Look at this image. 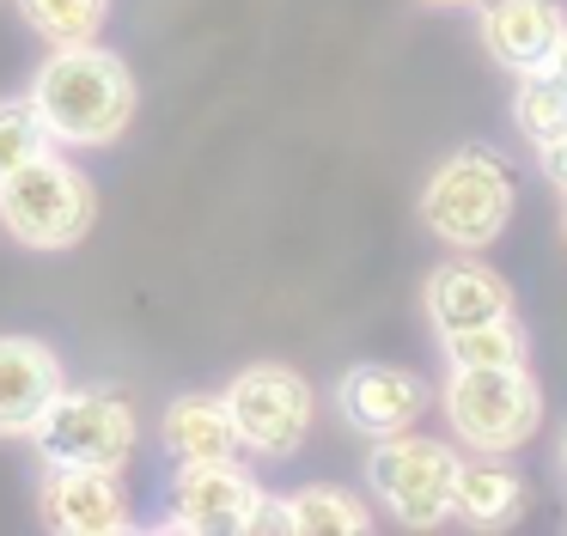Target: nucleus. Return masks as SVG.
<instances>
[{"label": "nucleus", "mask_w": 567, "mask_h": 536, "mask_svg": "<svg viewBox=\"0 0 567 536\" xmlns=\"http://www.w3.org/2000/svg\"><path fill=\"white\" fill-rule=\"evenodd\" d=\"M445 360L452 365H525V329L513 317L457 329V336H445Z\"/></svg>", "instance_id": "6ab92c4d"}, {"label": "nucleus", "mask_w": 567, "mask_h": 536, "mask_svg": "<svg viewBox=\"0 0 567 536\" xmlns=\"http://www.w3.org/2000/svg\"><path fill=\"white\" fill-rule=\"evenodd\" d=\"M159 439L177 463L238 457V426H233V414H226V396H177L159 421Z\"/></svg>", "instance_id": "4468645a"}, {"label": "nucleus", "mask_w": 567, "mask_h": 536, "mask_svg": "<svg viewBox=\"0 0 567 536\" xmlns=\"http://www.w3.org/2000/svg\"><path fill=\"white\" fill-rule=\"evenodd\" d=\"M427 402H433L427 378L403 372V365H384V360L348 365L342 384H336V409H342V421L354 426V433H367V439L403 433Z\"/></svg>", "instance_id": "1a4fd4ad"}, {"label": "nucleus", "mask_w": 567, "mask_h": 536, "mask_svg": "<svg viewBox=\"0 0 567 536\" xmlns=\"http://www.w3.org/2000/svg\"><path fill=\"white\" fill-rule=\"evenodd\" d=\"M561 238H567V214H561Z\"/></svg>", "instance_id": "393cba45"}, {"label": "nucleus", "mask_w": 567, "mask_h": 536, "mask_svg": "<svg viewBox=\"0 0 567 536\" xmlns=\"http://www.w3.org/2000/svg\"><path fill=\"white\" fill-rule=\"evenodd\" d=\"M518 482L513 463H501V451H482V457H457V487H452V512L464 524H506L518 512Z\"/></svg>", "instance_id": "2eb2a0df"}, {"label": "nucleus", "mask_w": 567, "mask_h": 536, "mask_svg": "<svg viewBox=\"0 0 567 536\" xmlns=\"http://www.w3.org/2000/svg\"><path fill=\"white\" fill-rule=\"evenodd\" d=\"M482 7V43L501 68L537 73L555 61V43L567 31L561 0H476Z\"/></svg>", "instance_id": "9b49d317"}, {"label": "nucleus", "mask_w": 567, "mask_h": 536, "mask_svg": "<svg viewBox=\"0 0 567 536\" xmlns=\"http://www.w3.org/2000/svg\"><path fill=\"white\" fill-rule=\"evenodd\" d=\"M561 470H567V433H561Z\"/></svg>", "instance_id": "b1692460"}, {"label": "nucleus", "mask_w": 567, "mask_h": 536, "mask_svg": "<svg viewBox=\"0 0 567 536\" xmlns=\"http://www.w3.org/2000/svg\"><path fill=\"white\" fill-rule=\"evenodd\" d=\"M543 171H549V183L567 195V141H555V146H543Z\"/></svg>", "instance_id": "412c9836"}, {"label": "nucleus", "mask_w": 567, "mask_h": 536, "mask_svg": "<svg viewBox=\"0 0 567 536\" xmlns=\"http://www.w3.org/2000/svg\"><path fill=\"white\" fill-rule=\"evenodd\" d=\"M262 506V487L257 475H245L233 457L220 463H184L172 487V518L165 530H214V536H233V530H250Z\"/></svg>", "instance_id": "6e6552de"}, {"label": "nucleus", "mask_w": 567, "mask_h": 536, "mask_svg": "<svg viewBox=\"0 0 567 536\" xmlns=\"http://www.w3.org/2000/svg\"><path fill=\"white\" fill-rule=\"evenodd\" d=\"M38 153H50V134H43L31 97H7V104H0V177H13V171L31 165Z\"/></svg>", "instance_id": "aec40b11"}, {"label": "nucleus", "mask_w": 567, "mask_h": 536, "mask_svg": "<svg viewBox=\"0 0 567 536\" xmlns=\"http://www.w3.org/2000/svg\"><path fill=\"white\" fill-rule=\"evenodd\" d=\"M427 7H476V0H427Z\"/></svg>", "instance_id": "5701e85b"}, {"label": "nucleus", "mask_w": 567, "mask_h": 536, "mask_svg": "<svg viewBox=\"0 0 567 536\" xmlns=\"http://www.w3.org/2000/svg\"><path fill=\"white\" fill-rule=\"evenodd\" d=\"M31 110L50 146H111L135 122V73L99 43H68L38 68Z\"/></svg>", "instance_id": "f257e3e1"}, {"label": "nucleus", "mask_w": 567, "mask_h": 536, "mask_svg": "<svg viewBox=\"0 0 567 536\" xmlns=\"http://www.w3.org/2000/svg\"><path fill=\"white\" fill-rule=\"evenodd\" d=\"M513 202H518V177L494 146H464L452 153L440 171L427 177L421 189V219L440 244L452 250H482L506 231L513 219Z\"/></svg>", "instance_id": "f03ea898"}, {"label": "nucleus", "mask_w": 567, "mask_h": 536, "mask_svg": "<svg viewBox=\"0 0 567 536\" xmlns=\"http://www.w3.org/2000/svg\"><path fill=\"white\" fill-rule=\"evenodd\" d=\"M427 317H433L440 336H457V329L513 317V292H506V280L482 262H445L427 275Z\"/></svg>", "instance_id": "ddd939ff"}, {"label": "nucleus", "mask_w": 567, "mask_h": 536, "mask_svg": "<svg viewBox=\"0 0 567 536\" xmlns=\"http://www.w3.org/2000/svg\"><path fill=\"white\" fill-rule=\"evenodd\" d=\"M513 116H518V134H525L537 153H543V146H555V141H567V80L555 68L518 73Z\"/></svg>", "instance_id": "dca6fc26"}, {"label": "nucleus", "mask_w": 567, "mask_h": 536, "mask_svg": "<svg viewBox=\"0 0 567 536\" xmlns=\"http://www.w3.org/2000/svg\"><path fill=\"white\" fill-rule=\"evenodd\" d=\"M226 414L238 426V445L281 457L311 433V384L293 365H245L226 384Z\"/></svg>", "instance_id": "0eeeda50"}, {"label": "nucleus", "mask_w": 567, "mask_h": 536, "mask_svg": "<svg viewBox=\"0 0 567 536\" xmlns=\"http://www.w3.org/2000/svg\"><path fill=\"white\" fill-rule=\"evenodd\" d=\"M287 518H293V530L306 536H342V530H372V518L354 506V494L348 487H299L293 499H287Z\"/></svg>", "instance_id": "a211bd4d"}, {"label": "nucleus", "mask_w": 567, "mask_h": 536, "mask_svg": "<svg viewBox=\"0 0 567 536\" xmlns=\"http://www.w3.org/2000/svg\"><path fill=\"white\" fill-rule=\"evenodd\" d=\"M367 482H372V494L391 506L396 524H409V530H433V524L452 518L457 451L403 426V433H384L379 445H372Z\"/></svg>", "instance_id": "39448f33"}, {"label": "nucleus", "mask_w": 567, "mask_h": 536, "mask_svg": "<svg viewBox=\"0 0 567 536\" xmlns=\"http://www.w3.org/2000/svg\"><path fill=\"white\" fill-rule=\"evenodd\" d=\"M92 214H99V195H92L86 171H74L55 153H38L13 177H0V226L31 250L80 244L92 231Z\"/></svg>", "instance_id": "7ed1b4c3"}, {"label": "nucleus", "mask_w": 567, "mask_h": 536, "mask_svg": "<svg viewBox=\"0 0 567 536\" xmlns=\"http://www.w3.org/2000/svg\"><path fill=\"white\" fill-rule=\"evenodd\" d=\"M19 12L43 43L68 49V43H99L111 0H19Z\"/></svg>", "instance_id": "f3484780"}, {"label": "nucleus", "mask_w": 567, "mask_h": 536, "mask_svg": "<svg viewBox=\"0 0 567 536\" xmlns=\"http://www.w3.org/2000/svg\"><path fill=\"white\" fill-rule=\"evenodd\" d=\"M38 451L43 463H92V470H123L135 457V439H141V421L116 390H62L55 409L43 414L38 433Z\"/></svg>", "instance_id": "423d86ee"}, {"label": "nucleus", "mask_w": 567, "mask_h": 536, "mask_svg": "<svg viewBox=\"0 0 567 536\" xmlns=\"http://www.w3.org/2000/svg\"><path fill=\"white\" fill-rule=\"evenodd\" d=\"M445 421L476 451H518L543 421V390L525 365H452L445 378Z\"/></svg>", "instance_id": "20e7f679"}, {"label": "nucleus", "mask_w": 567, "mask_h": 536, "mask_svg": "<svg viewBox=\"0 0 567 536\" xmlns=\"http://www.w3.org/2000/svg\"><path fill=\"white\" fill-rule=\"evenodd\" d=\"M549 68L561 73V80H567V31H561V43H555V61H549Z\"/></svg>", "instance_id": "4be33fe9"}, {"label": "nucleus", "mask_w": 567, "mask_h": 536, "mask_svg": "<svg viewBox=\"0 0 567 536\" xmlns=\"http://www.w3.org/2000/svg\"><path fill=\"white\" fill-rule=\"evenodd\" d=\"M62 390V360L43 341L0 336V439H31Z\"/></svg>", "instance_id": "9d476101"}, {"label": "nucleus", "mask_w": 567, "mask_h": 536, "mask_svg": "<svg viewBox=\"0 0 567 536\" xmlns=\"http://www.w3.org/2000/svg\"><path fill=\"white\" fill-rule=\"evenodd\" d=\"M43 506H50L55 530H74V536L128 530V499H123L116 470H92V463H50Z\"/></svg>", "instance_id": "f8f14e48"}]
</instances>
